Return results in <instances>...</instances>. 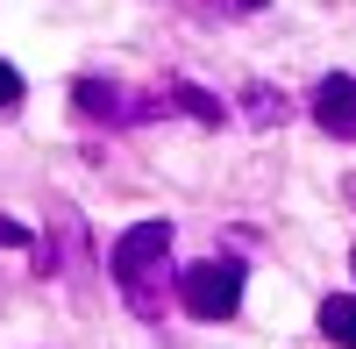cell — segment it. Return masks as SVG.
Here are the masks:
<instances>
[{
	"label": "cell",
	"instance_id": "1",
	"mask_svg": "<svg viewBox=\"0 0 356 349\" xmlns=\"http://www.w3.org/2000/svg\"><path fill=\"white\" fill-rule=\"evenodd\" d=\"M164 264H171V221H136L114 236L107 271L122 285V300L136 307V321H164Z\"/></svg>",
	"mask_w": 356,
	"mask_h": 349
},
{
	"label": "cell",
	"instance_id": "5",
	"mask_svg": "<svg viewBox=\"0 0 356 349\" xmlns=\"http://www.w3.org/2000/svg\"><path fill=\"white\" fill-rule=\"evenodd\" d=\"M314 122L328 129L335 143H356V79L349 72H328L314 86Z\"/></svg>",
	"mask_w": 356,
	"mask_h": 349
},
{
	"label": "cell",
	"instance_id": "7",
	"mask_svg": "<svg viewBox=\"0 0 356 349\" xmlns=\"http://www.w3.org/2000/svg\"><path fill=\"white\" fill-rule=\"evenodd\" d=\"M314 321H321V335H328L335 349H356V300H349V293H328Z\"/></svg>",
	"mask_w": 356,
	"mask_h": 349
},
{
	"label": "cell",
	"instance_id": "12",
	"mask_svg": "<svg viewBox=\"0 0 356 349\" xmlns=\"http://www.w3.org/2000/svg\"><path fill=\"white\" fill-rule=\"evenodd\" d=\"M342 200H349V207H356V179H342Z\"/></svg>",
	"mask_w": 356,
	"mask_h": 349
},
{
	"label": "cell",
	"instance_id": "14",
	"mask_svg": "<svg viewBox=\"0 0 356 349\" xmlns=\"http://www.w3.org/2000/svg\"><path fill=\"white\" fill-rule=\"evenodd\" d=\"M349 264H356V250H349Z\"/></svg>",
	"mask_w": 356,
	"mask_h": 349
},
{
	"label": "cell",
	"instance_id": "2",
	"mask_svg": "<svg viewBox=\"0 0 356 349\" xmlns=\"http://www.w3.org/2000/svg\"><path fill=\"white\" fill-rule=\"evenodd\" d=\"M243 285H250V264H243V257H200V264L178 271V307H186L193 321H235Z\"/></svg>",
	"mask_w": 356,
	"mask_h": 349
},
{
	"label": "cell",
	"instance_id": "4",
	"mask_svg": "<svg viewBox=\"0 0 356 349\" xmlns=\"http://www.w3.org/2000/svg\"><path fill=\"white\" fill-rule=\"evenodd\" d=\"M36 271H57V278H72V285L93 278V243H86V221H79V207H65V200L50 207V228H43V264H36Z\"/></svg>",
	"mask_w": 356,
	"mask_h": 349
},
{
	"label": "cell",
	"instance_id": "9",
	"mask_svg": "<svg viewBox=\"0 0 356 349\" xmlns=\"http://www.w3.org/2000/svg\"><path fill=\"white\" fill-rule=\"evenodd\" d=\"M22 93H29V86H22V72L8 65V57H0V114H22Z\"/></svg>",
	"mask_w": 356,
	"mask_h": 349
},
{
	"label": "cell",
	"instance_id": "13",
	"mask_svg": "<svg viewBox=\"0 0 356 349\" xmlns=\"http://www.w3.org/2000/svg\"><path fill=\"white\" fill-rule=\"evenodd\" d=\"M171 8H200V0H171Z\"/></svg>",
	"mask_w": 356,
	"mask_h": 349
},
{
	"label": "cell",
	"instance_id": "8",
	"mask_svg": "<svg viewBox=\"0 0 356 349\" xmlns=\"http://www.w3.org/2000/svg\"><path fill=\"white\" fill-rule=\"evenodd\" d=\"M164 93H171V107H178V114H193V122L221 129V100L207 93V86H193V79H164Z\"/></svg>",
	"mask_w": 356,
	"mask_h": 349
},
{
	"label": "cell",
	"instance_id": "3",
	"mask_svg": "<svg viewBox=\"0 0 356 349\" xmlns=\"http://www.w3.org/2000/svg\"><path fill=\"white\" fill-rule=\"evenodd\" d=\"M72 107L86 122H107V129H143V122H164L171 114V93H136V86H114V79H72Z\"/></svg>",
	"mask_w": 356,
	"mask_h": 349
},
{
	"label": "cell",
	"instance_id": "11",
	"mask_svg": "<svg viewBox=\"0 0 356 349\" xmlns=\"http://www.w3.org/2000/svg\"><path fill=\"white\" fill-rule=\"evenodd\" d=\"M221 8H228V15H257L264 0H221Z\"/></svg>",
	"mask_w": 356,
	"mask_h": 349
},
{
	"label": "cell",
	"instance_id": "10",
	"mask_svg": "<svg viewBox=\"0 0 356 349\" xmlns=\"http://www.w3.org/2000/svg\"><path fill=\"white\" fill-rule=\"evenodd\" d=\"M0 250H29V228L8 221V214H0Z\"/></svg>",
	"mask_w": 356,
	"mask_h": 349
},
{
	"label": "cell",
	"instance_id": "6",
	"mask_svg": "<svg viewBox=\"0 0 356 349\" xmlns=\"http://www.w3.org/2000/svg\"><path fill=\"white\" fill-rule=\"evenodd\" d=\"M285 114H292V100L278 93V86H264V79L243 86V122H250V129H278Z\"/></svg>",
	"mask_w": 356,
	"mask_h": 349
}]
</instances>
